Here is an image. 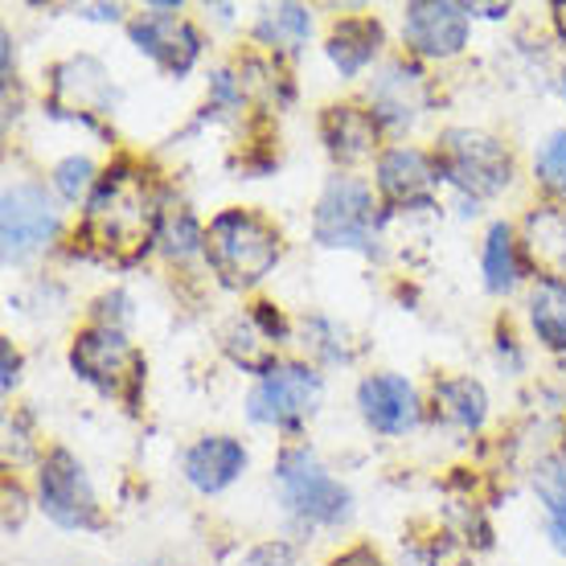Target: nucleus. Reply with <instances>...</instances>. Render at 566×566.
Wrapping results in <instances>:
<instances>
[{
	"label": "nucleus",
	"mask_w": 566,
	"mask_h": 566,
	"mask_svg": "<svg viewBox=\"0 0 566 566\" xmlns=\"http://www.w3.org/2000/svg\"><path fill=\"white\" fill-rule=\"evenodd\" d=\"M206 259L227 287H251L280 263V234L251 210L218 213L206 230Z\"/></svg>",
	"instance_id": "2"
},
{
	"label": "nucleus",
	"mask_w": 566,
	"mask_h": 566,
	"mask_svg": "<svg viewBox=\"0 0 566 566\" xmlns=\"http://www.w3.org/2000/svg\"><path fill=\"white\" fill-rule=\"evenodd\" d=\"M57 103L71 107V112H103L112 83L95 57H71L66 66H57Z\"/></svg>",
	"instance_id": "16"
},
{
	"label": "nucleus",
	"mask_w": 566,
	"mask_h": 566,
	"mask_svg": "<svg viewBox=\"0 0 566 566\" xmlns=\"http://www.w3.org/2000/svg\"><path fill=\"white\" fill-rule=\"evenodd\" d=\"M484 280L493 292H510L517 283V255H513V230L496 222L484 239Z\"/></svg>",
	"instance_id": "22"
},
{
	"label": "nucleus",
	"mask_w": 566,
	"mask_h": 566,
	"mask_svg": "<svg viewBox=\"0 0 566 566\" xmlns=\"http://www.w3.org/2000/svg\"><path fill=\"white\" fill-rule=\"evenodd\" d=\"M57 218L38 185H13L4 193V259H25L54 234Z\"/></svg>",
	"instance_id": "11"
},
{
	"label": "nucleus",
	"mask_w": 566,
	"mask_h": 566,
	"mask_svg": "<svg viewBox=\"0 0 566 566\" xmlns=\"http://www.w3.org/2000/svg\"><path fill=\"white\" fill-rule=\"evenodd\" d=\"M172 13L177 9H169V4H153V13L132 21V42L140 45L148 57H156L160 66H169L172 74H185L193 66L201 42L198 33Z\"/></svg>",
	"instance_id": "10"
},
{
	"label": "nucleus",
	"mask_w": 566,
	"mask_h": 566,
	"mask_svg": "<svg viewBox=\"0 0 566 566\" xmlns=\"http://www.w3.org/2000/svg\"><path fill=\"white\" fill-rule=\"evenodd\" d=\"M259 42L275 45V50H300L304 38H308V13L300 4H275V9H263L259 17Z\"/></svg>",
	"instance_id": "21"
},
{
	"label": "nucleus",
	"mask_w": 566,
	"mask_h": 566,
	"mask_svg": "<svg viewBox=\"0 0 566 566\" xmlns=\"http://www.w3.org/2000/svg\"><path fill=\"white\" fill-rule=\"evenodd\" d=\"M42 505L57 525L66 530H83L95 525V493L86 484L83 468L71 452H50L42 464Z\"/></svg>",
	"instance_id": "8"
},
{
	"label": "nucleus",
	"mask_w": 566,
	"mask_h": 566,
	"mask_svg": "<svg viewBox=\"0 0 566 566\" xmlns=\"http://www.w3.org/2000/svg\"><path fill=\"white\" fill-rule=\"evenodd\" d=\"M563 86H566V83H563Z\"/></svg>",
	"instance_id": "29"
},
{
	"label": "nucleus",
	"mask_w": 566,
	"mask_h": 566,
	"mask_svg": "<svg viewBox=\"0 0 566 566\" xmlns=\"http://www.w3.org/2000/svg\"><path fill=\"white\" fill-rule=\"evenodd\" d=\"M328 566H382V558L374 551H366V546H357V551L340 554V558H333Z\"/></svg>",
	"instance_id": "27"
},
{
	"label": "nucleus",
	"mask_w": 566,
	"mask_h": 566,
	"mask_svg": "<svg viewBox=\"0 0 566 566\" xmlns=\"http://www.w3.org/2000/svg\"><path fill=\"white\" fill-rule=\"evenodd\" d=\"M321 398V378L308 366H275L271 374H263V382L251 390V419L255 423H300L304 415H312Z\"/></svg>",
	"instance_id": "7"
},
{
	"label": "nucleus",
	"mask_w": 566,
	"mask_h": 566,
	"mask_svg": "<svg viewBox=\"0 0 566 566\" xmlns=\"http://www.w3.org/2000/svg\"><path fill=\"white\" fill-rule=\"evenodd\" d=\"M71 366L91 386H99L103 395L128 398V402H136V390L144 382L140 354L132 349L119 328H86V333H78L71 349Z\"/></svg>",
	"instance_id": "4"
},
{
	"label": "nucleus",
	"mask_w": 566,
	"mask_h": 566,
	"mask_svg": "<svg viewBox=\"0 0 566 566\" xmlns=\"http://www.w3.org/2000/svg\"><path fill=\"white\" fill-rule=\"evenodd\" d=\"M357 407H361V419L382 436H407L419 423V402H415L411 382L395 378V374H374L357 386Z\"/></svg>",
	"instance_id": "12"
},
{
	"label": "nucleus",
	"mask_w": 566,
	"mask_h": 566,
	"mask_svg": "<svg viewBox=\"0 0 566 566\" xmlns=\"http://www.w3.org/2000/svg\"><path fill=\"white\" fill-rule=\"evenodd\" d=\"M156 230H160V213L144 172H136L132 165H115L107 177H99L86 201L83 234L103 259H115V263L140 259L156 239Z\"/></svg>",
	"instance_id": "1"
},
{
	"label": "nucleus",
	"mask_w": 566,
	"mask_h": 566,
	"mask_svg": "<svg viewBox=\"0 0 566 566\" xmlns=\"http://www.w3.org/2000/svg\"><path fill=\"white\" fill-rule=\"evenodd\" d=\"M423 74L419 71H402V66H390L386 78L378 83L374 99H378V115L390 119V124H411L419 115V103H423Z\"/></svg>",
	"instance_id": "19"
},
{
	"label": "nucleus",
	"mask_w": 566,
	"mask_h": 566,
	"mask_svg": "<svg viewBox=\"0 0 566 566\" xmlns=\"http://www.w3.org/2000/svg\"><path fill=\"white\" fill-rule=\"evenodd\" d=\"M439 172L476 198H493L510 185L513 160L505 153V144H496L493 136L452 128L443 132V144H439Z\"/></svg>",
	"instance_id": "3"
},
{
	"label": "nucleus",
	"mask_w": 566,
	"mask_h": 566,
	"mask_svg": "<svg viewBox=\"0 0 566 566\" xmlns=\"http://www.w3.org/2000/svg\"><path fill=\"white\" fill-rule=\"evenodd\" d=\"M468 13H472L468 4H452V0H415L407 4L402 33L415 54L452 57L468 42Z\"/></svg>",
	"instance_id": "9"
},
{
	"label": "nucleus",
	"mask_w": 566,
	"mask_h": 566,
	"mask_svg": "<svg viewBox=\"0 0 566 566\" xmlns=\"http://www.w3.org/2000/svg\"><path fill=\"white\" fill-rule=\"evenodd\" d=\"M242 468H247V448L230 436L198 439L185 455V476L201 493H222Z\"/></svg>",
	"instance_id": "13"
},
{
	"label": "nucleus",
	"mask_w": 566,
	"mask_h": 566,
	"mask_svg": "<svg viewBox=\"0 0 566 566\" xmlns=\"http://www.w3.org/2000/svg\"><path fill=\"white\" fill-rule=\"evenodd\" d=\"M54 185L62 189V198L78 201L95 185V169H91V160L86 156H71V160H62L54 169Z\"/></svg>",
	"instance_id": "25"
},
{
	"label": "nucleus",
	"mask_w": 566,
	"mask_h": 566,
	"mask_svg": "<svg viewBox=\"0 0 566 566\" xmlns=\"http://www.w3.org/2000/svg\"><path fill=\"white\" fill-rule=\"evenodd\" d=\"M378 189H382V198L395 201V206H415V201L431 198L436 169H431L427 156L415 153V148H390V153L378 160Z\"/></svg>",
	"instance_id": "14"
},
{
	"label": "nucleus",
	"mask_w": 566,
	"mask_h": 566,
	"mask_svg": "<svg viewBox=\"0 0 566 566\" xmlns=\"http://www.w3.org/2000/svg\"><path fill=\"white\" fill-rule=\"evenodd\" d=\"M538 177L546 189H554V193L566 198V132H558V136L538 153Z\"/></svg>",
	"instance_id": "24"
},
{
	"label": "nucleus",
	"mask_w": 566,
	"mask_h": 566,
	"mask_svg": "<svg viewBox=\"0 0 566 566\" xmlns=\"http://www.w3.org/2000/svg\"><path fill=\"white\" fill-rule=\"evenodd\" d=\"M530 321L551 349H566V280L542 275L530 292Z\"/></svg>",
	"instance_id": "18"
},
{
	"label": "nucleus",
	"mask_w": 566,
	"mask_h": 566,
	"mask_svg": "<svg viewBox=\"0 0 566 566\" xmlns=\"http://www.w3.org/2000/svg\"><path fill=\"white\" fill-rule=\"evenodd\" d=\"M436 407L443 419L460 427H481L484 423V390L472 378H443L436 382Z\"/></svg>",
	"instance_id": "20"
},
{
	"label": "nucleus",
	"mask_w": 566,
	"mask_h": 566,
	"mask_svg": "<svg viewBox=\"0 0 566 566\" xmlns=\"http://www.w3.org/2000/svg\"><path fill=\"white\" fill-rule=\"evenodd\" d=\"M325 144L328 153L354 165V160H366L378 144V119L369 112H357V107H328L325 112Z\"/></svg>",
	"instance_id": "15"
},
{
	"label": "nucleus",
	"mask_w": 566,
	"mask_h": 566,
	"mask_svg": "<svg viewBox=\"0 0 566 566\" xmlns=\"http://www.w3.org/2000/svg\"><path fill=\"white\" fill-rule=\"evenodd\" d=\"M239 566H300V563H296V551L287 542H263V546L242 554Z\"/></svg>",
	"instance_id": "26"
},
{
	"label": "nucleus",
	"mask_w": 566,
	"mask_h": 566,
	"mask_svg": "<svg viewBox=\"0 0 566 566\" xmlns=\"http://www.w3.org/2000/svg\"><path fill=\"white\" fill-rule=\"evenodd\" d=\"M17 386V357L9 349V340H4V390H13Z\"/></svg>",
	"instance_id": "28"
},
{
	"label": "nucleus",
	"mask_w": 566,
	"mask_h": 566,
	"mask_svg": "<svg viewBox=\"0 0 566 566\" xmlns=\"http://www.w3.org/2000/svg\"><path fill=\"white\" fill-rule=\"evenodd\" d=\"M534 484H538V496L546 501V513H551L554 546H558V551H566V468L563 464H546Z\"/></svg>",
	"instance_id": "23"
},
{
	"label": "nucleus",
	"mask_w": 566,
	"mask_h": 566,
	"mask_svg": "<svg viewBox=\"0 0 566 566\" xmlns=\"http://www.w3.org/2000/svg\"><path fill=\"white\" fill-rule=\"evenodd\" d=\"M316 242L325 247H354V251H369L374 247V230H378V213H374V193L361 181L337 177L325 189V198L316 206L312 218Z\"/></svg>",
	"instance_id": "5"
},
{
	"label": "nucleus",
	"mask_w": 566,
	"mask_h": 566,
	"mask_svg": "<svg viewBox=\"0 0 566 566\" xmlns=\"http://www.w3.org/2000/svg\"><path fill=\"white\" fill-rule=\"evenodd\" d=\"M378 45H382V29H378V21H369V17H345V21L328 33L325 50L340 74H357L369 57L378 54Z\"/></svg>",
	"instance_id": "17"
},
{
	"label": "nucleus",
	"mask_w": 566,
	"mask_h": 566,
	"mask_svg": "<svg viewBox=\"0 0 566 566\" xmlns=\"http://www.w3.org/2000/svg\"><path fill=\"white\" fill-rule=\"evenodd\" d=\"M280 489L287 510L308 517V522L333 525L349 513V493L304 452H287L280 460Z\"/></svg>",
	"instance_id": "6"
}]
</instances>
